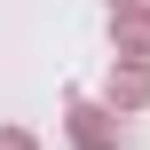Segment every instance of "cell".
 Wrapping results in <instances>:
<instances>
[{
  "instance_id": "cell-1",
  "label": "cell",
  "mask_w": 150,
  "mask_h": 150,
  "mask_svg": "<svg viewBox=\"0 0 150 150\" xmlns=\"http://www.w3.org/2000/svg\"><path fill=\"white\" fill-rule=\"evenodd\" d=\"M63 134H71V150H119V142H127L119 111H111L103 95H87V87L63 95Z\"/></svg>"
},
{
  "instance_id": "cell-3",
  "label": "cell",
  "mask_w": 150,
  "mask_h": 150,
  "mask_svg": "<svg viewBox=\"0 0 150 150\" xmlns=\"http://www.w3.org/2000/svg\"><path fill=\"white\" fill-rule=\"evenodd\" d=\"M111 55L150 63V0H111Z\"/></svg>"
},
{
  "instance_id": "cell-4",
  "label": "cell",
  "mask_w": 150,
  "mask_h": 150,
  "mask_svg": "<svg viewBox=\"0 0 150 150\" xmlns=\"http://www.w3.org/2000/svg\"><path fill=\"white\" fill-rule=\"evenodd\" d=\"M0 150H40V134L32 127H0Z\"/></svg>"
},
{
  "instance_id": "cell-2",
  "label": "cell",
  "mask_w": 150,
  "mask_h": 150,
  "mask_svg": "<svg viewBox=\"0 0 150 150\" xmlns=\"http://www.w3.org/2000/svg\"><path fill=\"white\" fill-rule=\"evenodd\" d=\"M103 103H111L119 119L150 111V63H142V55H111V79H103Z\"/></svg>"
}]
</instances>
